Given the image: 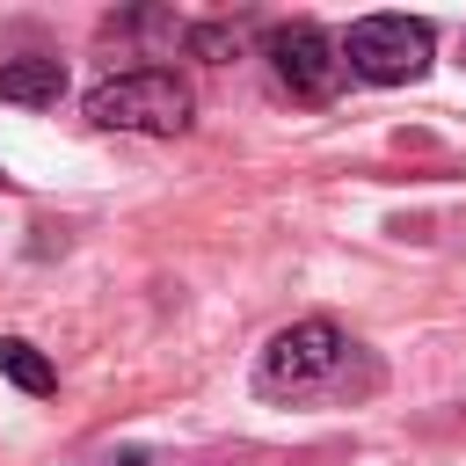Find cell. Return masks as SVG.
Instances as JSON below:
<instances>
[{
    "instance_id": "cell-7",
    "label": "cell",
    "mask_w": 466,
    "mask_h": 466,
    "mask_svg": "<svg viewBox=\"0 0 466 466\" xmlns=\"http://www.w3.org/2000/svg\"><path fill=\"white\" fill-rule=\"evenodd\" d=\"M102 466H153L146 451H116V459H102Z\"/></svg>"
},
{
    "instance_id": "cell-5",
    "label": "cell",
    "mask_w": 466,
    "mask_h": 466,
    "mask_svg": "<svg viewBox=\"0 0 466 466\" xmlns=\"http://www.w3.org/2000/svg\"><path fill=\"white\" fill-rule=\"evenodd\" d=\"M66 95V66L29 51V58H0V102H22V109H51Z\"/></svg>"
},
{
    "instance_id": "cell-4",
    "label": "cell",
    "mask_w": 466,
    "mask_h": 466,
    "mask_svg": "<svg viewBox=\"0 0 466 466\" xmlns=\"http://www.w3.org/2000/svg\"><path fill=\"white\" fill-rule=\"evenodd\" d=\"M269 73L291 87V102H335L342 95V73H350V58H342V36H328L320 22H284V29H269Z\"/></svg>"
},
{
    "instance_id": "cell-3",
    "label": "cell",
    "mask_w": 466,
    "mask_h": 466,
    "mask_svg": "<svg viewBox=\"0 0 466 466\" xmlns=\"http://www.w3.org/2000/svg\"><path fill=\"white\" fill-rule=\"evenodd\" d=\"M342 58H350V73L371 80V87H408V80L430 73V22H408V15H364V22H350Z\"/></svg>"
},
{
    "instance_id": "cell-6",
    "label": "cell",
    "mask_w": 466,
    "mask_h": 466,
    "mask_svg": "<svg viewBox=\"0 0 466 466\" xmlns=\"http://www.w3.org/2000/svg\"><path fill=\"white\" fill-rule=\"evenodd\" d=\"M0 379H15L22 393H51L58 386V371L44 364V350L22 342V335H0Z\"/></svg>"
},
{
    "instance_id": "cell-8",
    "label": "cell",
    "mask_w": 466,
    "mask_h": 466,
    "mask_svg": "<svg viewBox=\"0 0 466 466\" xmlns=\"http://www.w3.org/2000/svg\"><path fill=\"white\" fill-rule=\"evenodd\" d=\"M0 182H7V175H0Z\"/></svg>"
},
{
    "instance_id": "cell-2",
    "label": "cell",
    "mask_w": 466,
    "mask_h": 466,
    "mask_svg": "<svg viewBox=\"0 0 466 466\" xmlns=\"http://www.w3.org/2000/svg\"><path fill=\"white\" fill-rule=\"evenodd\" d=\"M87 116H95L102 131H146V138H175V131H189L197 95H189L175 73L146 66V73H116V80H102V87L87 95Z\"/></svg>"
},
{
    "instance_id": "cell-1",
    "label": "cell",
    "mask_w": 466,
    "mask_h": 466,
    "mask_svg": "<svg viewBox=\"0 0 466 466\" xmlns=\"http://www.w3.org/2000/svg\"><path fill=\"white\" fill-rule=\"evenodd\" d=\"M350 364H357V342L313 313V320H291L269 335V350L255 357V393L262 400H320V393L350 386Z\"/></svg>"
}]
</instances>
